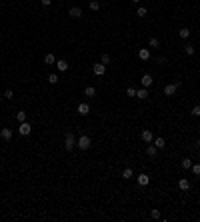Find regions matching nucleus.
Instances as JSON below:
<instances>
[{
  "instance_id": "obj_16",
  "label": "nucleus",
  "mask_w": 200,
  "mask_h": 222,
  "mask_svg": "<svg viewBox=\"0 0 200 222\" xmlns=\"http://www.w3.org/2000/svg\"><path fill=\"white\" fill-rule=\"evenodd\" d=\"M152 144H154V146L158 148V150H160V148H164V146H166V142H164V138H162V136L154 138V140H152Z\"/></svg>"
},
{
  "instance_id": "obj_22",
  "label": "nucleus",
  "mask_w": 200,
  "mask_h": 222,
  "mask_svg": "<svg viewBox=\"0 0 200 222\" xmlns=\"http://www.w3.org/2000/svg\"><path fill=\"white\" fill-rule=\"evenodd\" d=\"M182 168L190 170V168H192V160H190V158H182Z\"/></svg>"
},
{
  "instance_id": "obj_6",
  "label": "nucleus",
  "mask_w": 200,
  "mask_h": 222,
  "mask_svg": "<svg viewBox=\"0 0 200 222\" xmlns=\"http://www.w3.org/2000/svg\"><path fill=\"white\" fill-rule=\"evenodd\" d=\"M18 132H20V134H22V136H28V134H30V132H32V126L28 124L26 120H24V122H20V128H18Z\"/></svg>"
},
{
  "instance_id": "obj_31",
  "label": "nucleus",
  "mask_w": 200,
  "mask_h": 222,
  "mask_svg": "<svg viewBox=\"0 0 200 222\" xmlns=\"http://www.w3.org/2000/svg\"><path fill=\"white\" fill-rule=\"evenodd\" d=\"M126 94H128V96H134V98H136V88H134V86L126 88Z\"/></svg>"
},
{
  "instance_id": "obj_24",
  "label": "nucleus",
  "mask_w": 200,
  "mask_h": 222,
  "mask_svg": "<svg viewBox=\"0 0 200 222\" xmlns=\"http://www.w3.org/2000/svg\"><path fill=\"white\" fill-rule=\"evenodd\" d=\"M184 52H186V54H188V56H192V54H194V52H196V48H194V46H192V44H186V46H184Z\"/></svg>"
},
{
  "instance_id": "obj_7",
  "label": "nucleus",
  "mask_w": 200,
  "mask_h": 222,
  "mask_svg": "<svg viewBox=\"0 0 200 222\" xmlns=\"http://www.w3.org/2000/svg\"><path fill=\"white\" fill-rule=\"evenodd\" d=\"M76 110H78V114H80V116H88V114H90V106H88L86 102H80Z\"/></svg>"
},
{
  "instance_id": "obj_25",
  "label": "nucleus",
  "mask_w": 200,
  "mask_h": 222,
  "mask_svg": "<svg viewBox=\"0 0 200 222\" xmlns=\"http://www.w3.org/2000/svg\"><path fill=\"white\" fill-rule=\"evenodd\" d=\"M148 44H150V48H158V46H160V40H158V38H150V40H148Z\"/></svg>"
},
{
  "instance_id": "obj_19",
  "label": "nucleus",
  "mask_w": 200,
  "mask_h": 222,
  "mask_svg": "<svg viewBox=\"0 0 200 222\" xmlns=\"http://www.w3.org/2000/svg\"><path fill=\"white\" fill-rule=\"evenodd\" d=\"M150 218H152V220H160V218H162V212H160L158 208H152V212H150Z\"/></svg>"
},
{
  "instance_id": "obj_30",
  "label": "nucleus",
  "mask_w": 200,
  "mask_h": 222,
  "mask_svg": "<svg viewBox=\"0 0 200 222\" xmlns=\"http://www.w3.org/2000/svg\"><path fill=\"white\" fill-rule=\"evenodd\" d=\"M136 14H138V16H146V14H148V10H146L144 6H140L138 10H136Z\"/></svg>"
},
{
  "instance_id": "obj_9",
  "label": "nucleus",
  "mask_w": 200,
  "mask_h": 222,
  "mask_svg": "<svg viewBox=\"0 0 200 222\" xmlns=\"http://www.w3.org/2000/svg\"><path fill=\"white\" fill-rule=\"evenodd\" d=\"M140 136H142V140H144L146 144H152V140H154V134H152V130H142V134H140Z\"/></svg>"
},
{
  "instance_id": "obj_12",
  "label": "nucleus",
  "mask_w": 200,
  "mask_h": 222,
  "mask_svg": "<svg viewBox=\"0 0 200 222\" xmlns=\"http://www.w3.org/2000/svg\"><path fill=\"white\" fill-rule=\"evenodd\" d=\"M138 58L140 60H150V50L148 48H140L138 50Z\"/></svg>"
},
{
  "instance_id": "obj_11",
  "label": "nucleus",
  "mask_w": 200,
  "mask_h": 222,
  "mask_svg": "<svg viewBox=\"0 0 200 222\" xmlns=\"http://www.w3.org/2000/svg\"><path fill=\"white\" fill-rule=\"evenodd\" d=\"M178 188H180V190H190V180H188V178H180V180H178Z\"/></svg>"
},
{
  "instance_id": "obj_8",
  "label": "nucleus",
  "mask_w": 200,
  "mask_h": 222,
  "mask_svg": "<svg viewBox=\"0 0 200 222\" xmlns=\"http://www.w3.org/2000/svg\"><path fill=\"white\" fill-rule=\"evenodd\" d=\"M140 82H142V86H144V88H150V86H152V82H154V78H152L150 74H142Z\"/></svg>"
},
{
  "instance_id": "obj_21",
  "label": "nucleus",
  "mask_w": 200,
  "mask_h": 222,
  "mask_svg": "<svg viewBox=\"0 0 200 222\" xmlns=\"http://www.w3.org/2000/svg\"><path fill=\"white\" fill-rule=\"evenodd\" d=\"M178 36H180L182 40H186V38L190 36V30H188V28H180V32H178Z\"/></svg>"
},
{
  "instance_id": "obj_5",
  "label": "nucleus",
  "mask_w": 200,
  "mask_h": 222,
  "mask_svg": "<svg viewBox=\"0 0 200 222\" xmlns=\"http://www.w3.org/2000/svg\"><path fill=\"white\" fill-rule=\"evenodd\" d=\"M68 16L74 18V20H78L80 16H82V8H80V6H72L70 10H68Z\"/></svg>"
},
{
  "instance_id": "obj_28",
  "label": "nucleus",
  "mask_w": 200,
  "mask_h": 222,
  "mask_svg": "<svg viewBox=\"0 0 200 222\" xmlns=\"http://www.w3.org/2000/svg\"><path fill=\"white\" fill-rule=\"evenodd\" d=\"M190 170L194 172V176H200V164H198V162H196V164H192V168H190Z\"/></svg>"
},
{
  "instance_id": "obj_37",
  "label": "nucleus",
  "mask_w": 200,
  "mask_h": 222,
  "mask_svg": "<svg viewBox=\"0 0 200 222\" xmlns=\"http://www.w3.org/2000/svg\"><path fill=\"white\" fill-rule=\"evenodd\" d=\"M132 2H134V4H138V2H140V0H132Z\"/></svg>"
},
{
  "instance_id": "obj_1",
  "label": "nucleus",
  "mask_w": 200,
  "mask_h": 222,
  "mask_svg": "<svg viewBox=\"0 0 200 222\" xmlns=\"http://www.w3.org/2000/svg\"><path fill=\"white\" fill-rule=\"evenodd\" d=\"M76 146L80 148V150H88V148L92 146V140H90V136H86V134H82L78 140H76Z\"/></svg>"
},
{
  "instance_id": "obj_2",
  "label": "nucleus",
  "mask_w": 200,
  "mask_h": 222,
  "mask_svg": "<svg viewBox=\"0 0 200 222\" xmlns=\"http://www.w3.org/2000/svg\"><path fill=\"white\" fill-rule=\"evenodd\" d=\"M64 148H66L68 152H72L76 148V138H74L72 132H66V136H64Z\"/></svg>"
},
{
  "instance_id": "obj_10",
  "label": "nucleus",
  "mask_w": 200,
  "mask_h": 222,
  "mask_svg": "<svg viewBox=\"0 0 200 222\" xmlns=\"http://www.w3.org/2000/svg\"><path fill=\"white\" fill-rule=\"evenodd\" d=\"M136 180H138L140 186H148V182H150V176H148V174H138V176H136Z\"/></svg>"
},
{
  "instance_id": "obj_35",
  "label": "nucleus",
  "mask_w": 200,
  "mask_h": 222,
  "mask_svg": "<svg viewBox=\"0 0 200 222\" xmlns=\"http://www.w3.org/2000/svg\"><path fill=\"white\" fill-rule=\"evenodd\" d=\"M40 4H42V6H50V4H52V0H40Z\"/></svg>"
},
{
  "instance_id": "obj_15",
  "label": "nucleus",
  "mask_w": 200,
  "mask_h": 222,
  "mask_svg": "<svg viewBox=\"0 0 200 222\" xmlns=\"http://www.w3.org/2000/svg\"><path fill=\"white\" fill-rule=\"evenodd\" d=\"M0 136H2V140H10L12 138V130L10 128H2V130H0Z\"/></svg>"
},
{
  "instance_id": "obj_17",
  "label": "nucleus",
  "mask_w": 200,
  "mask_h": 222,
  "mask_svg": "<svg viewBox=\"0 0 200 222\" xmlns=\"http://www.w3.org/2000/svg\"><path fill=\"white\" fill-rule=\"evenodd\" d=\"M84 96L94 98V96H96V88H94V86H86V88H84Z\"/></svg>"
},
{
  "instance_id": "obj_3",
  "label": "nucleus",
  "mask_w": 200,
  "mask_h": 222,
  "mask_svg": "<svg viewBox=\"0 0 200 222\" xmlns=\"http://www.w3.org/2000/svg\"><path fill=\"white\" fill-rule=\"evenodd\" d=\"M178 88H180V80H176V82H172V84H166V86H164V94L166 96H174Z\"/></svg>"
},
{
  "instance_id": "obj_26",
  "label": "nucleus",
  "mask_w": 200,
  "mask_h": 222,
  "mask_svg": "<svg viewBox=\"0 0 200 222\" xmlns=\"http://www.w3.org/2000/svg\"><path fill=\"white\" fill-rule=\"evenodd\" d=\"M16 120H18V122H24V120H26V112H24V110L16 112Z\"/></svg>"
},
{
  "instance_id": "obj_33",
  "label": "nucleus",
  "mask_w": 200,
  "mask_h": 222,
  "mask_svg": "<svg viewBox=\"0 0 200 222\" xmlns=\"http://www.w3.org/2000/svg\"><path fill=\"white\" fill-rule=\"evenodd\" d=\"M192 114H194V116H200V104H198V106H194V108H192Z\"/></svg>"
},
{
  "instance_id": "obj_18",
  "label": "nucleus",
  "mask_w": 200,
  "mask_h": 222,
  "mask_svg": "<svg viewBox=\"0 0 200 222\" xmlns=\"http://www.w3.org/2000/svg\"><path fill=\"white\" fill-rule=\"evenodd\" d=\"M56 68H58L60 72H66V70H68V62H66V60H56Z\"/></svg>"
},
{
  "instance_id": "obj_27",
  "label": "nucleus",
  "mask_w": 200,
  "mask_h": 222,
  "mask_svg": "<svg viewBox=\"0 0 200 222\" xmlns=\"http://www.w3.org/2000/svg\"><path fill=\"white\" fill-rule=\"evenodd\" d=\"M90 10H100V2H98V0H90Z\"/></svg>"
},
{
  "instance_id": "obj_14",
  "label": "nucleus",
  "mask_w": 200,
  "mask_h": 222,
  "mask_svg": "<svg viewBox=\"0 0 200 222\" xmlns=\"http://www.w3.org/2000/svg\"><path fill=\"white\" fill-rule=\"evenodd\" d=\"M136 98H140V100H146L148 98V88H140V90H136Z\"/></svg>"
},
{
  "instance_id": "obj_32",
  "label": "nucleus",
  "mask_w": 200,
  "mask_h": 222,
  "mask_svg": "<svg viewBox=\"0 0 200 222\" xmlns=\"http://www.w3.org/2000/svg\"><path fill=\"white\" fill-rule=\"evenodd\" d=\"M102 64H110V54H102Z\"/></svg>"
},
{
  "instance_id": "obj_38",
  "label": "nucleus",
  "mask_w": 200,
  "mask_h": 222,
  "mask_svg": "<svg viewBox=\"0 0 200 222\" xmlns=\"http://www.w3.org/2000/svg\"><path fill=\"white\" fill-rule=\"evenodd\" d=\"M198 34H200V30H198Z\"/></svg>"
},
{
  "instance_id": "obj_13",
  "label": "nucleus",
  "mask_w": 200,
  "mask_h": 222,
  "mask_svg": "<svg viewBox=\"0 0 200 222\" xmlns=\"http://www.w3.org/2000/svg\"><path fill=\"white\" fill-rule=\"evenodd\" d=\"M146 154L150 156V158H154V156L158 154V148H156L154 144H148V146H146Z\"/></svg>"
},
{
  "instance_id": "obj_34",
  "label": "nucleus",
  "mask_w": 200,
  "mask_h": 222,
  "mask_svg": "<svg viewBox=\"0 0 200 222\" xmlns=\"http://www.w3.org/2000/svg\"><path fill=\"white\" fill-rule=\"evenodd\" d=\"M12 96H14V92H12V90H10V88H8V90H6V92H4V98H12Z\"/></svg>"
},
{
  "instance_id": "obj_36",
  "label": "nucleus",
  "mask_w": 200,
  "mask_h": 222,
  "mask_svg": "<svg viewBox=\"0 0 200 222\" xmlns=\"http://www.w3.org/2000/svg\"><path fill=\"white\" fill-rule=\"evenodd\" d=\"M166 62H168L166 56H160V58H158V64H166Z\"/></svg>"
},
{
  "instance_id": "obj_4",
  "label": "nucleus",
  "mask_w": 200,
  "mask_h": 222,
  "mask_svg": "<svg viewBox=\"0 0 200 222\" xmlns=\"http://www.w3.org/2000/svg\"><path fill=\"white\" fill-rule=\"evenodd\" d=\"M92 72H94L96 76H104L106 74V64H102V62L94 64V66H92Z\"/></svg>"
},
{
  "instance_id": "obj_29",
  "label": "nucleus",
  "mask_w": 200,
  "mask_h": 222,
  "mask_svg": "<svg viewBox=\"0 0 200 222\" xmlns=\"http://www.w3.org/2000/svg\"><path fill=\"white\" fill-rule=\"evenodd\" d=\"M58 80H60V78H58V74H50V76H48V82H50V84H56Z\"/></svg>"
},
{
  "instance_id": "obj_20",
  "label": "nucleus",
  "mask_w": 200,
  "mask_h": 222,
  "mask_svg": "<svg viewBox=\"0 0 200 222\" xmlns=\"http://www.w3.org/2000/svg\"><path fill=\"white\" fill-rule=\"evenodd\" d=\"M132 176H134L132 168H124V170H122V178H124V180H130Z\"/></svg>"
},
{
  "instance_id": "obj_23",
  "label": "nucleus",
  "mask_w": 200,
  "mask_h": 222,
  "mask_svg": "<svg viewBox=\"0 0 200 222\" xmlns=\"http://www.w3.org/2000/svg\"><path fill=\"white\" fill-rule=\"evenodd\" d=\"M44 62H46V64H56V56H54V54H46V56H44Z\"/></svg>"
}]
</instances>
